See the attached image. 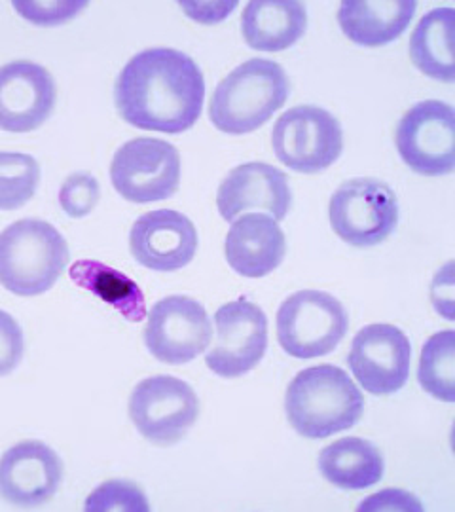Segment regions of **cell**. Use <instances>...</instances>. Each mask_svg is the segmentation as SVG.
<instances>
[{
  "label": "cell",
  "instance_id": "9a60e30c",
  "mask_svg": "<svg viewBox=\"0 0 455 512\" xmlns=\"http://www.w3.org/2000/svg\"><path fill=\"white\" fill-rule=\"evenodd\" d=\"M129 249L133 258L152 272H177L194 260L198 230L179 211H150L133 224Z\"/></svg>",
  "mask_w": 455,
  "mask_h": 512
},
{
  "label": "cell",
  "instance_id": "e0dca14e",
  "mask_svg": "<svg viewBox=\"0 0 455 512\" xmlns=\"http://www.w3.org/2000/svg\"><path fill=\"white\" fill-rule=\"evenodd\" d=\"M292 194L287 175L262 162L237 165L220 183L217 207L220 217L234 222L247 211H266L275 222L287 219Z\"/></svg>",
  "mask_w": 455,
  "mask_h": 512
},
{
  "label": "cell",
  "instance_id": "ba28073f",
  "mask_svg": "<svg viewBox=\"0 0 455 512\" xmlns=\"http://www.w3.org/2000/svg\"><path fill=\"white\" fill-rule=\"evenodd\" d=\"M129 418L137 431L156 446L181 442L200 416L196 391L173 376H152L133 389Z\"/></svg>",
  "mask_w": 455,
  "mask_h": 512
},
{
  "label": "cell",
  "instance_id": "30bf717a",
  "mask_svg": "<svg viewBox=\"0 0 455 512\" xmlns=\"http://www.w3.org/2000/svg\"><path fill=\"white\" fill-rule=\"evenodd\" d=\"M402 162L423 177L450 175L455 169V112L442 101H423L408 110L397 128Z\"/></svg>",
  "mask_w": 455,
  "mask_h": 512
},
{
  "label": "cell",
  "instance_id": "5bb4252c",
  "mask_svg": "<svg viewBox=\"0 0 455 512\" xmlns=\"http://www.w3.org/2000/svg\"><path fill=\"white\" fill-rule=\"evenodd\" d=\"M54 76L33 61H12L0 67V129L29 133L54 112Z\"/></svg>",
  "mask_w": 455,
  "mask_h": 512
},
{
  "label": "cell",
  "instance_id": "3957f363",
  "mask_svg": "<svg viewBox=\"0 0 455 512\" xmlns=\"http://www.w3.org/2000/svg\"><path fill=\"white\" fill-rule=\"evenodd\" d=\"M289 76L272 59H249L228 74L211 97L209 118L228 135L262 128L287 103Z\"/></svg>",
  "mask_w": 455,
  "mask_h": 512
},
{
  "label": "cell",
  "instance_id": "4dcf8cb0",
  "mask_svg": "<svg viewBox=\"0 0 455 512\" xmlns=\"http://www.w3.org/2000/svg\"><path fill=\"white\" fill-rule=\"evenodd\" d=\"M431 300L435 310L448 321H454V262H448L433 279Z\"/></svg>",
  "mask_w": 455,
  "mask_h": 512
},
{
  "label": "cell",
  "instance_id": "6da1fadb",
  "mask_svg": "<svg viewBox=\"0 0 455 512\" xmlns=\"http://www.w3.org/2000/svg\"><path fill=\"white\" fill-rule=\"evenodd\" d=\"M205 80L190 55L150 48L129 59L114 86L122 120L145 131L179 135L200 120Z\"/></svg>",
  "mask_w": 455,
  "mask_h": 512
},
{
  "label": "cell",
  "instance_id": "f546056e",
  "mask_svg": "<svg viewBox=\"0 0 455 512\" xmlns=\"http://www.w3.org/2000/svg\"><path fill=\"white\" fill-rule=\"evenodd\" d=\"M359 511H423L416 495L402 490H383L380 494L370 495L359 505Z\"/></svg>",
  "mask_w": 455,
  "mask_h": 512
},
{
  "label": "cell",
  "instance_id": "f1b7e54d",
  "mask_svg": "<svg viewBox=\"0 0 455 512\" xmlns=\"http://www.w3.org/2000/svg\"><path fill=\"white\" fill-rule=\"evenodd\" d=\"M23 332L18 321L0 310V376H6L18 368L23 359Z\"/></svg>",
  "mask_w": 455,
  "mask_h": 512
},
{
  "label": "cell",
  "instance_id": "603a6c76",
  "mask_svg": "<svg viewBox=\"0 0 455 512\" xmlns=\"http://www.w3.org/2000/svg\"><path fill=\"white\" fill-rule=\"evenodd\" d=\"M69 277L86 291L99 296L105 304L120 311L131 323L146 317L145 294L128 275L97 260H78L69 270Z\"/></svg>",
  "mask_w": 455,
  "mask_h": 512
},
{
  "label": "cell",
  "instance_id": "2e32d148",
  "mask_svg": "<svg viewBox=\"0 0 455 512\" xmlns=\"http://www.w3.org/2000/svg\"><path fill=\"white\" fill-rule=\"evenodd\" d=\"M61 480L63 463L44 442H19L0 458V497L10 505H44L57 494Z\"/></svg>",
  "mask_w": 455,
  "mask_h": 512
},
{
  "label": "cell",
  "instance_id": "83f0119b",
  "mask_svg": "<svg viewBox=\"0 0 455 512\" xmlns=\"http://www.w3.org/2000/svg\"><path fill=\"white\" fill-rule=\"evenodd\" d=\"M19 14L38 25H55L78 16L86 8V2H16Z\"/></svg>",
  "mask_w": 455,
  "mask_h": 512
},
{
  "label": "cell",
  "instance_id": "5b68a950",
  "mask_svg": "<svg viewBox=\"0 0 455 512\" xmlns=\"http://www.w3.org/2000/svg\"><path fill=\"white\" fill-rule=\"evenodd\" d=\"M349 329L344 304L323 291H298L277 311V340L294 359H317L332 353Z\"/></svg>",
  "mask_w": 455,
  "mask_h": 512
},
{
  "label": "cell",
  "instance_id": "4316f807",
  "mask_svg": "<svg viewBox=\"0 0 455 512\" xmlns=\"http://www.w3.org/2000/svg\"><path fill=\"white\" fill-rule=\"evenodd\" d=\"M101 188L88 173H74L59 190V205L71 219L88 217L97 207Z\"/></svg>",
  "mask_w": 455,
  "mask_h": 512
},
{
  "label": "cell",
  "instance_id": "ac0fdd59",
  "mask_svg": "<svg viewBox=\"0 0 455 512\" xmlns=\"http://www.w3.org/2000/svg\"><path fill=\"white\" fill-rule=\"evenodd\" d=\"M224 253L234 272L258 279L281 266L287 255V239L272 217L249 213L234 220L226 236Z\"/></svg>",
  "mask_w": 455,
  "mask_h": 512
},
{
  "label": "cell",
  "instance_id": "7c38bea8",
  "mask_svg": "<svg viewBox=\"0 0 455 512\" xmlns=\"http://www.w3.org/2000/svg\"><path fill=\"white\" fill-rule=\"evenodd\" d=\"M217 336L205 365L220 378H239L264 359L268 348V317L256 304L239 298L215 313Z\"/></svg>",
  "mask_w": 455,
  "mask_h": 512
},
{
  "label": "cell",
  "instance_id": "7402d4cb",
  "mask_svg": "<svg viewBox=\"0 0 455 512\" xmlns=\"http://www.w3.org/2000/svg\"><path fill=\"white\" fill-rule=\"evenodd\" d=\"M455 12L435 8L419 19L410 38V59L419 71L440 82L455 80Z\"/></svg>",
  "mask_w": 455,
  "mask_h": 512
},
{
  "label": "cell",
  "instance_id": "8fae6325",
  "mask_svg": "<svg viewBox=\"0 0 455 512\" xmlns=\"http://www.w3.org/2000/svg\"><path fill=\"white\" fill-rule=\"evenodd\" d=\"M213 338V325L205 308L190 296H167L146 315L145 344L165 365L194 361Z\"/></svg>",
  "mask_w": 455,
  "mask_h": 512
},
{
  "label": "cell",
  "instance_id": "cb8c5ba5",
  "mask_svg": "<svg viewBox=\"0 0 455 512\" xmlns=\"http://www.w3.org/2000/svg\"><path fill=\"white\" fill-rule=\"evenodd\" d=\"M419 385L442 403L455 401V332L433 334L419 355Z\"/></svg>",
  "mask_w": 455,
  "mask_h": 512
},
{
  "label": "cell",
  "instance_id": "8992f818",
  "mask_svg": "<svg viewBox=\"0 0 455 512\" xmlns=\"http://www.w3.org/2000/svg\"><path fill=\"white\" fill-rule=\"evenodd\" d=\"M334 234L353 247H374L389 238L399 222L395 192L376 179H351L328 203Z\"/></svg>",
  "mask_w": 455,
  "mask_h": 512
},
{
  "label": "cell",
  "instance_id": "9c48e42d",
  "mask_svg": "<svg viewBox=\"0 0 455 512\" xmlns=\"http://www.w3.org/2000/svg\"><path fill=\"white\" fill-rule=\"evenodd\" d=\"M181 167V154L171 143L139 137L114 154L110 181L128 202H162L179 190Z\"/></svg>",
  "mask_w": 455,
  "mask_h": 512
},
{
  "label": "cell",
  "instance_id": "d6986e66",
  "mask_svg": "<svg viewBox=\"0 0 455 512\" xmlns=\"http://www.w3.org/2000/svg\"><path fill=\"white\" fill-rule=\"evenodd\" d=\"M418 10L416 2H355L347 0L338 8V23L351 42L378 48L401 37Z\"/></svg>",
  "mask_w": 455,
  "mask_h": 512
},
{
  "label": "cell",
  "instance_id": "d4e9b609",
  "mask_svg": "<svg viewBox=\"0 0 455 512\" xmlns=\"http://www.w3.org/2000/svg\"><path fill=\"white\" fill-rule=\"evenodd\" d=\"M40 165L29 154L0 152V211H16L37 192Z\"/></svg>",
  "mask_w": 455,
  "mask_h": 512
},
{
  "label": "cell",
  "instance_id": "7a4b0ae2",
  "mask_svg": "<svg viewBox=\"0 0 455 512\" xmlns=\"http://www.w3.org/2000/svg\"><path fill=\"white\" fill-rule=\"evenodd\" d=\"M285 412L292 429L304 439H328L361 420L364 395L342 368L319 365L294 376Z\"/></svg>",
  "mask_w": 455,
  "mask_h": 512
},
{
  "label": "cell",
  "instance_id": "ffe728a7",
  "mask_svg": "<svg viewBox=\"0 0 455 512\" xmlns=\"http://www.w3.org/2000/svg\"><path fill=\"white\" fill-rule=\"evenodd\" d=\"M308 14L302 2H249L241 16V33L249 48L283 52L304 37Z\"/></svg>",
  "mask_w": 455,
  "mask_h": 512
},
{
  "label": "cell",
  "instance_id": "52a82bcc",
  "mask_svg": "<svg viewBox=\"0 0 455 512\" xmlns=\"http://www.w3.org/2000/svg\"><path fill=\"white\" fill-rule=\"evenodd\" d=\"M272 147L281 164L296 173L315 175L342 156L344 133L328 110L300 105L275 122Z\"/></svg>",
  "mask_w": 455,
  "mask_h": 512
},
{
  "label": "cell",
  "instance_id": "4fadbf2b",
  "mask_svg": "<svg viewBox=\"0 0 455 512\" xmlns=\"http://www.w3.org/2000/svg\"><path fill=\"white\" fill-rule=\"evenodd\" d=\"M412 346L395 325L376 323L357 332L347 357L355 380L366 393L387 397L408 382Z\"/></svg>",
  "mask_w": 455,
  "mask_h": 512
},
{
  "label": "cell",
  "instance_id": "44dd1931",
  "mask_svg": "<svg viewBox=\"0 0 455 512\" xmlns=\"http://www.w3.org/2000/svg\"><path fill=\"white\" fill-rule=\"evenodd\" d=\"M380 450L359 437H347L328 444L319 454V471L330 484L342 490H364L383 478Z\"/></svg>",
  "mask_w": 455,
  "mask_h": 512
},
{
  "label": "cell",
  "instance_id": "484cf974",
  "mask_svg": "<svg viewBox=\"0 0 455 512\" xmlns=\"http://www.w3.org/2000/svg\"><path fill=\"white\" fill-rule=\"evenodd\" d=\"M88 512H146L150 505L139 486L128 480H109L91 492L86 501Z\"/></svg>",
  "mask_w": 455,
  "mask_h": 512
},
{
  "label": "cell",
  "instance_id": "277c9868",
  "mask_svg": "<svg viewBox=\"0 0 455 512\" xmlns=\"http://www.w3.org/2000/svg\"><path fill=\"white\" fill-rule=\"evenodd\" d=\"M69 245L46 220L23 219L0 234V285L16 296L50 291L69 264Z\"/></svg>",
  "mask_w": 455,
  "mask_h": 512
}]
</instances>
